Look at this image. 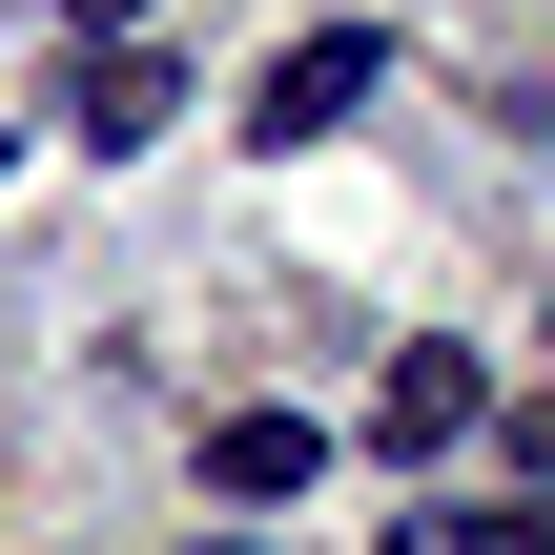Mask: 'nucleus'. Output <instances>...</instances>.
Instances as JSON below:
<instances>
[{"label":"nucleus","instance_id":"f257e3e1","mask_svg":"<svg viewBox=\"0 0 555 555\" xmlns=\"http://www.w3.org/2000/svg\"><path fill=\"white\" fill-rule=\"evenodd\" d=\"M371 82H391V21H309V41H288V62L247 82V144H330V124H350Z\"/></svg>","mask_w":555,"mask_h":555},{"label":"nucleus","instance_id":"f03ea898","mask_svg":"<svg viewBox=\"0 0 555 555\" xmlns=\"http://www.w3.org/2000/svg\"><path fill=\"white\" fill-rule=\"evenodd\" d=\"M474 433H494V371H474V350H391V391H371V453L412 474V453H474Z\"/></svg>","mask_w":555,"mask_h":555},{"label":"nucleus","instance_id":"7ed1b4c3","mask_svg":"<svg viewBox=\"0 0 555 555\" xmlns=\"http://www.w3.org/2000/svg\"><path fill=\"white\" fill-rule=\"evenodd\" d=\"M165 103H185V62H165V41H82V62H62V124H82L103 165H124V144H165Z\"/></svg>","mask_w":555,"mask_h":555},{"label":"nucleus","instance_id":"20e7f679","mask_svg":"<svg viewBox=\"0 0 555 555\" xmlns=\"http://www.w3.org/2000/svg\"><path fill=\"white\" fill-rule=\"evenodd\" d=\"M309 474H330V433H309V412H227V433H206V494H227V515H288Z\"/></svg>","mask_w":555,"mask_h":555},{"label":"nucleus","instance_id":"39448f33","mask_svg":"<svg viewBox=\"0 0 555 555\" xmlns=\"http://www.w3.org/2000/svg\"><path fill=\"white\" fill-rule=\"evenodd\" d=\"M391 555H555V494H453V515H391Z\"/></svg>","mask_w":555,"mask_h":555},{"label":"nucleus","instance_id":"423d86ee","mask_svg":"<svg viewBox=\"0 0 555 555\" xmlns=\"http://www.w3.org/2000/svg\"><path fill=\"white\" fill-rule=\"evenodd\" d=\"M515 453H535V494H555V391H535V412H515Z\"/></svg>","mask_w":555,"mask_h":555},{"label":"nucleus","instance_id":"0eeeda50","mask_svg":"<svg viewBox=\"0 0 555 555\" xmlns=\"http://www.w3.org/2000/svg\"><path fill=\"white\" fill-rule=\"evenodd\" d=\"M62 21H144V0H62Z\"/></svg>","mask_w":555,"mask_h":555},{"label":"nucleus","instance_id":"6e6552de","mask_svg":"<svg viewBox=\"0 0 555 555\" xmlns=\"http://www.w3.org/2000/svg\"><path fill=\"white\" fill-rule=\"evenodd\" d=\"M206 555H247V535H206Z\"/></svg>","mask_w":555,"mask_h":555}]
</instances>
